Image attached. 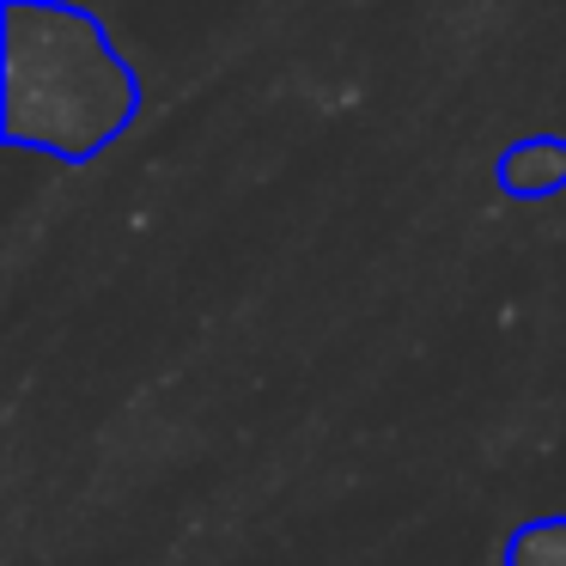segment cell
Masks as SVG:
<instances>
[{
  "label": "cell",
  "instance_id": "obj_1",
  "mask_svg": "<svg viewBox=\"0 0 566 566\" xmlns=\"http://www.w3.org/2000/svg\"><path fill=\"white\" fill-rule=\"evenodd\" d=\"M566 184V140L542 135V140H517L500 153V189L517 201H542Z\"/></svg>",
  "mask_w": 566,
  "mask_h": 566
},
{
  "label": "cell",
  "instance_id": "obj_2",
  "mask_svg": "<svg viewBox=\"0 0 566 566\" xmlns=\"http://www.w3.org/2000/svg\"><path fill=\"white\" fill-rule=\"evenodd\" d=\"M505 566H566V512L524 517L505 536Z\"/></svg>",
  "mask_w": 566,
  "mask_h": 566
}]
</instances>
